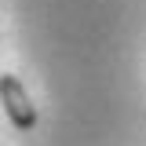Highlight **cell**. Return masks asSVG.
<instances>
[{"label":"cell","mask_w":146,"mask_h":146,"mask_svg":"<svg viewBox=\"0 0 146 146\" xmlns=\"http://www.w3.org/2000/svg\"><path fill=\"white\" fill-rule=\"evenodd\" d=\"M0 102H4L7 121H11L18 131H29V128L36 124V106L29 102V95H26V88H22L18 77H4V80H0Z\"/></svg>","instance_id":"6da1fadb"},{"label":"cell","mask_w":146,"mask_h":146,"mask_svg":"<svg viewBox=\"0 0 146 146\" xmlns=\"http://www.w3.org/2000/svg\"><path fill=\"white\" fill-rule=\"evenodd\" d=\"M0 80H4V73H0Z\"/></svg>","instance_id":"7a4b0ae2"}]
</instances>
